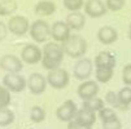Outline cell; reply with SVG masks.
Returning <instances> with one entry per match:
<instances>
[{"label": "cell", "instance_id": "cell-1", "mask_svg": "<svg viewBox=\"0 0 131 129\" xmlns=\"http://www.w3.org/2000/svg\"><path fill=\"white\" fill-rule=\"evenodd\" d=\"M64 47L60 43L51 41L47 43L43 48V58H42V65L46 70L52 71L56 68H60L62 60H64Z\"/></svg>", "mask_w": 131, "mask_h": 129}, {"label": "cell", "instance_id": "cell-2", "mask_svg": "<svg viewBox=\"0 0 131 129\" xmlns=\"http://www.w3.org/2000/svg\"><path fill=\"white\" fill-rule=\"evenodd\" d=\"M65 54L71 58H82L87 52V41L79 35H70V38L62 43Z\"/></svg>", "mask_w": 131, "mask_h": 129}, {"label": "cell", "instance_id": "cell-3", "mask_svg": "<svg viewBox=\"0 0 131 129\" xmlns=\"http://www.w3.org/2000/svg\"><path fill=\"white\" fill-rule=\"evenodd\" d=\"M29 34L35 43H44L51 36V26L43 20H36L30 25Z\"/></svg>", "mask_w": 131, "mask_h": 129}, {"label": "cell", "instance_id": "cell-4", "mask_svg": "<svg viewBox=\"0 0 131 129\" xmlns=\"http://www.w3.org/2000/svg\"><path fill=\"white\" fill-rule=\"evenodd\" d=\"M70 76H69V72L65 68H56L52 71H48V75H47V83L54 88V89H64L68 84H69Z\"/></svg>", "mask_w": 131, "mask_h": 129}, {"label": "cell", "instance_id": "cell-5", "mask_svg": "<svg viewBox=\"0 0 131 129\" xmlns=\"http://www.w3.org/2000/svg\"><path fill=\"white\" fill-rule=\"evenodd\" d=\"M3 85L10 93H20L26 88L27 81L20 74H7L3 78Z\"/></svg>", "mask_w": 131, "mask_h": 129}, {"label": "cell", "instance_id": "cell-6", "mask_svg": "<svg viewBox=\"0 0 131 129\" xmlns=\"http://www.w3.org/2000/svg\"><path fill=\"white\" fill-rule=\"evenodd\" d=\"M77 111H78L77 103L74 102L73 99H68L62 105H60L57 107V110H56V116H57V119L60 121L69 123V121L74 120Z\"/></svg>", "mask_w": 131, "mask_h": 129}, {"label": "cell", "instance_id": "cell-7", "mask_svg": "<svg viewBox=\"0 0 131 129\" xmlns=\"http://www.w3.org/2000/svg\"><path fill=\"white\" fill-rule=\"evenodd\" d=\"M24 61L13 54H5L0 58V68L7 74H20L24 68Z\"/></svg>", "mask_w": 131, "mask_h": 129}, {"label": "cell", "instance_id": "cell-8", "mask_svg": "<svg viewBox=\"0 0 131 129\" xmlns=\"http://www.w3.org/2000/svg\"><path fill=\"white\" fill-rule=\"evenodd\" d=\"M8 30L17 36H22L30 30L29 20L24 16H12L8 21Z\"/></svg>", "mask_w": 131, "mask_h": 129}, {"label": "cell", "instance_id": "cell-9", "mask_svg": "<svg viewBox=\"0 0 131 129\" xmlns=\"http://www.w3.org/2000/svg\"><path fill=\"white\" fill-rule=\"evenodd\" d=\"M70 31H71V28L64 21H56L51 26V36L56 43H60V44L65 43L70 38V35H71Z\"/></svg>", "mask_w": 131, "mask_h": 129}, {"label": "cell", "instance_id": "cell-10", "mask_svg": "<svg viewBox=\"0 0 131 129\" xmlns=\"http://www.w3.org/2000/svg\"><path fill=\"white\" fill-rule=\"evenodd\" d=\"M42 58H43V50L35 44H27L21 50V60L29 65L42 62Z\"/></svg>", "mask_w": 131, "mask_h": 129}, {"label": "cell", "instance_id": "cell-11", "mask_svg": "<svg viewBox=\"0 0 131 129\" xmlns=\"http://www.w3.org/2000/svg\"><path fill=\"white\" fill-rule=\"evenodd\" d=\"M92 70H93L92 61L90 58H81L75 63V66H74L73 75H74V78H75V79L84 81V80H88V78L91 76Z\"/></svg>", "mask_w": 131, "mask_h": 129}, {"label": "cell", "instance_id": "cell-12", "mask_svg": "<svg viewBox=\"0 0 131 129\" xmlns=\"http://www.w3.org/2000/svg\"><path fill=\"white\" fill-rule=\"evenodd\" d=\"M47 76H43L39 72H34L29 76L27 80V88L32 94H42L44 93V90L47 88Z\"/></svg>", "mask_w": 131, "mask_h": 129}, {"label": "cell", "instance_id": "cell-13", "mask_svg": "<svg viewBox=\"0 0 131 129\" xmlns=\"http://www.w3.org/2000/svg\"><path fill=\"white\" fill-rule=\"evenodd\" d=\"M99 93V84L95 80H84L77 89V94L82 101L96 97Z\"/></svg>", "mask_w": 131, "mask_h": 129}, {"label": "cell", "instance_id": "cell-14", "mask_svg": "<svg viewBox=\"0 0 131 129\" xmlns=\"http://www.w3.org/2000/svg\"><path fill=\"white\" fill-rule=\"evenodd\" d=\"M83 8H84V13L92 18L103 17L108 12L105 3H103L101 0H86Z\"/></svg>", "mask_w": 131, "mask_h": 129}, {"label": "cell", "instance_id": "cell-15", "mask_svg": "<svg viewBox=\"0 0 131 129\" xmlns=\"http://www.w3.org/2000/svg\"><path fill=\"white\" fill-rule=\"evenodd\" d=\"M117 60L112 52L103 50L95 57V67L96 68H113L116 67Z\"/></svg>", "mask_w": 131, "mask_h": 129}, {"label": "cell", "instance_id": "cell-16", "mask_svg": "<svg viewBox=\"0 0 131 129\" xmlns=\"http://www.w3.org/2000/svg\"><path fill=\"white\" fill-rule=\"evenodd\" d=\"M97 39L101 44L104 45H110L117 41L118 39V32L116 31L114 27L112 26H103L97 31Z\"/></svg>", "mask_w": 131, "mask_h": 129}, {"label": "cell", "instance_id": "cell-17", "mask_svg": "<svg viewBox=\"0 0 131 129\" xmlns=\"http://www.w3.org/2000/svg\"><path fill=\"white\" fill-rule=\"evenodd\" d=\"M66 23L74 31H79L86 25V17L81 12H70L66 17Z\"/></svg>", "mask_w": 131, "mask_h": 129}, {"label": "cell", "instance_id": "cell-18", "mask_svg": "<svg viewBox=\"0 0 131 129\" xmlns=\"http://www.w3.org/2000/svg\"><path fill=\"white\" fill-rule=\"evenodd\" d=\"M96 118H97L96 112H92V111H90V110H86V108L82 107V108H78L74 120L79 121L81 124L92 126L93 124H95V121H96Z\"/></svg>", "mask_w": 131, "mask_h": 129}, {"label": "cell", "instance_id": "cell-19", "mask_svg": "<svg viewBox=\"0 0 131 129\" xmlns=\"http://www.w3.org/2000/svg\"><path fill=\"white\" fill-rule=\"evenodd\" d=\"M54 10H56V5H54L53 2H51V0H42V2H39L34 8L35 14L39 16V17L51 16V14L54 13Z\"/></svg>", "mask_w": 131, "mask_h": 129}, {"label": "cell", "instance_id": "cell-20", "mask_svg": "<svg viewBox=\"0 0 131 129\" xmlns=\"http://www.w3.org/2000/svg\"><path fill=\"white\" fill-rule=\"evenodd\" d=\"M105 103H108L112 108H118V110H128V106L123 105L118 97V93H116L114 90H109L106 92V94L104 97Z\"/></svg>", "mask_w": 131, "mask_h": 129}, {"label": "cell", "instance_id": "cell-21", "mask_svg": "<svg viewBox=\"0 0 131 129\" xmlns=\"http://www.w3.org/2000/svg\"><path fill=\"white\" fill-rule=\"evenodd\" d=\"M82 106H83V108L90 110L92 112H99L105 107V101L103 98H99V97H92V98L84 99Z\"/></svg>", "mask_w": 131, "mask_h": 129}, {"label": "cell", "instance_id": "cell-22", "mask_svg": "<svg viewBox=\"0 0 131 129\" xmlns=\"http://www.w3.org/2000/svg\"><path fill=\"white\" fill-rule=\"evenodd\" d=\"M17 3L14 0H0V16H12L17 10Z\"/></svg>", "mask_w": 131, "mask_h": 129}, {"label": "cell", "instance_id": "cell-23", "mask_svg": "<svg viewBox=\"0 0 131 129\" xmlns=\"http://www.w3.org/2000/svg\"><path fill=\"white\" fill-rule=\"evenodd\" d=\"M14 112L8 107L0 108V126H8L14 121Z\"/></svg>", "mask_w": 131, "mask_h": 129}, {"label": "cell", "instance_id": "cell-24", "mask_svg": "<svg viewBox=\"0 0 131 129\" xmlns=\"http://www.w3.org/2000/svg\"><path fill=\"white\" fill-rule=\"evenodd\" d=\"M114 70L113 68H96L95 70V79L97 83H108L113 78Z\"/></svg>", "mask_w": 131, "mask_h": 129}, {"label": "cell", "instance_id": "cell-25", "mask_svg": "<svg viewBox=\"0 0 131 129\" xmlns=\"http://www.w3.org/2000/svg\"><path fill=\"white\" fill-rule=\"evenodd\" d=\"M30 119L34 123H42L46 119V111L40 106H34L30 111Z\"/></svg>", "mask_w": 131, "mask_h": 129}, {"label": "cell", "instance_id": "cell-26", "mask_svg": "<svg viewBox=\"0 0 131 129\" xmlns=\"http://www.w3.org/2000/svg\"><path fill=\"white\" fill-rule=\"evenodd\" d=\"M97 116L99 119L104 123V121H109V120H114L117 119V115L114 112V110L112 108V107H104L101 111L97 112Z\"/></svg>", "mask_w": 131, "mask_h": 129}, {"label": "cell", "instance_id": "cell-27", "mask_svg": "<svg viewBox=\"0 0 131 129\" xmlns=\"http://www.w3.org/2000/svg\"><path fill=\"white\" fill-rule=\"evenodd\" d=\"M12 97H10V92L0 84V108L2 107H8L10 105Z\"/></svg>", "mask_w": 131, "mask_h": 129}, {"label": "cell", "instance_id": "cell-28", "mask_svg": "<svg viewBox=\"0 0 131 129\" xmlns=\"http://www.w3.org/2000/svg\"><path fill=\"white\" fill-rule=\"evenodd\" d=\"M84 0H64V5L70 12H79L84 7Z\"/></svg>", "mask_w": 131, "mask_h": 129}, {"label": "cell", "instance_id": "cell-29", "mask_svg": "<svg viewBox=\"0 0 131 129\" xmlns=\"http://www.w3.org/2000/svg\"><path fill=\"white\" fill-rule=\"evenodd\" d=\"M118 97H119V99L123 105L130 106L131 105V87L125 85V88H122L118 92Z\"/></svg>", "mask_w": 131, "mask_h": 129}, {"label": "cell", "instance_id": "cell-30", "mask_svg": "<svg viewBox=\"0 0 131 129\" xmlns=\"http://www.w3.org/2000/svg\"><path fill=\"white\" fill-rule=\"evenodd\" d=\"M125 0H105V7L108 10L112 12H118L123 8Z\"/></svg>", "mask_w": 131, "mask_h": 129}, {"label": "cell", "instance_id": "cell-31", "mask_svg": "<svg viewBox=\"0 0 131 129\" xmlns=\"http://www.w3.org/2000/svg\"><path fill=\"white\" fill-rule=\"evenodd\" d=\"M122 81L125 83V85L131 87V63L126 65L122 70Z\"/></svg>", "mask_w": 131, "mask_h": 129}, {"label": "cell", "instance_id": "cell-32", "mask_svg": "<svg viewBox=\"0 0 131 129\" xmlns=\"http://www.w3.org/2000/svg\"><path fill=\"white\" fill-rule=\"evenodd\" d=\"M103 129H122V124L119 121V119H114V120H109V121H104L103 123Z\"/></svg>", "mask_w": 131, "mask_h": 129}, {"label": "cell", "instance_id": "cell-33", "mask_svg": "<svg viewBox=\"0 0 131 129\" xmlns=\"http://www.w3.org/2000/svg\"><path fill=\"white\" fill-rule=\"evenodd\" d=\"M91 128H92V126L81 124V123L77 121V120H71V121L68 123V129H91Z\"/></svg>", "mask_w": 131, "mask_h": 129}, {"label": "cell", "instance_id": "cell-34", "mask_svg": "<svg viewBox=\"0 0 131 129\" xmlns=\"http://www.w3.org/2000/svg\"><path fill=\"white\" fill-rule=\"evenodd\" d=\"M8 26H5L2 21H0V41L4 40L7 38V34H8Z\"/></svg>", "mask_w": 131, "mask_h": 129}, {"label": "cell", "instance_id": "cell-35", "mask_svg": "<svg viewBox=\"0 0 131 129\" xmlns=\"http://www.w3.org/2000/svg\"><path fill=\"white\" fill-rule=\"evenodd\" d=\"M127 35H128V39L131 40V23H130V26H128V31H127Z\"/></svg>", "mask_w": 131, "mask_h": 129}]
</instances>
